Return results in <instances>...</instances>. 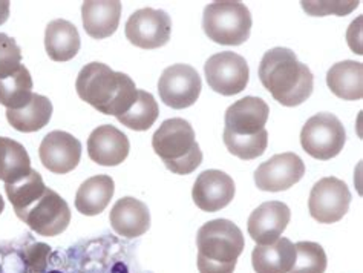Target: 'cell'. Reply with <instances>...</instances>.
Segmentation results:
<instances>
[{
  "mask_svg": "<svg viewBox=\"0 0 363 273\" xmlns=\"http://www.w3.org/2000/svg\"><path fill=\"white\" fill-rule=\"evenodd\" d=\"M270 108L259 97H244L225 111L224 145L235 157L255 160L269 146V133L265 125Z\"/></svg>",
  "mask_w": 363,
  "mask_h": 273,
  "instance_id": "obj_1",
  "label": "cell"
},
{
  "mask_svg": "<svg viewBox=\"0 0 363 273\" xmlns=\"http://www.w3.org/2000/svg\"><path fill=\"white\" fill-rule=\"evenodd\" d=\"M79 97L104 116L120 117L137 100V87L128 74L112 71L100 62L82 68L75 82Z\"/></svg>",
  "mask_w": 363,
  "mask_h": 273,
  "instance_id": "obj_2",
  "label": "cell"
},
{
  "mask_svg": "<svg viewBox=\"0 0 363 273\" xmlns=\"http://www.w3.org/2000/svg\"><path fill=\"white\" fill-rule=\"evenodd\" d=\"M259 80L273 99L286 108L307 101L314 88L310 68L301 63L291 50L282 46L264 54L259 65Z\"/></svg>",
  "mask_w": 363,
  "mask_h": 273,
  "instance_id": "obj_3",
  "label": "cell"
},
{
  "mask_svg": "<svg viewBox=\"0 0 363 273\" xmlns=\"http://www.w3.org/2000/svg\"><path fill=\"white\" fill-rule=\"evenodd\" d=\"M199 273H233L245 241L241 229L230 220H212L196 235Z\"/></svg>",
  "mask_w": 363,
  "mask_h": 273,
  "instance_id": "obj_4",
  "label": "cell"
},
{
  "mask_svg": "<svg viewBox=\"0 0 363 273\" xmlns=\"http://www.w3.org/2000/svg\"><path fill=\"white\" fill-rule=\"evenodd\" d=\"M152 147L170 172L189 175L203 163V150L199 147L192 125L184 118H169L152 137Z\"/></svg>",
  "mask_w": 363,
  "mask_h": 273,
  "instance_id": "obj_5",
  "label": "cell"
},
{
  "mask_svg": "<svg viewBox=\"0 0 363 273\" xmlns=\"http://www.w3.org/2000/svg\"><path fill=\"white\" fill-rule=\"evenodd\" d=\"M203 30L210 40L240 46L252 33V14L241 2H213L204 8Z\"/></svg>",
  "mask_w": 363,
  "mask_h": 273,
  "instance_id": "obj_6",
  "label": "cell"
},
{
  "mask_svg": "<svg viewBox=\"0 0 363 273\" xmlns=\"http://www.w3.org/2000/svg\"><path fill=\"white\" fill-rule=\"evenodd\" d=\"M345 128L340 120L330 112L313 116L301 130V145L303 150L320 162L337 157L345 146Z\"/></svg>",
  "mask_w": 363,
  "mask_h": 273,
  "instance_id": "obj_7",
  "label": "cell"
},
{
  "mask_svg": "<svg viewBox=\"0 0 363 273\" xmlns=\"http://www.w3.org/2000/svg\"><path fill=\"white\" fill-rule=\"evenodd\" d=\"M201 89L203 83L198 71L184 63H177L166 68L158 82L160 99L172 109L194 106Z\"/></svg>",
  "mask_w": 363,
  "mask_h": 273,
  "instance_id": "obj_8",
  "label": "cell"
},
{
  "mask_svg": "<svg viewBox=\"0 0 363 273\" xmlns=\"http://www.w3.org/2000/svg\"><path fill=\"white\" fill-rule=\"evenodd\" d=\"M18 218L42 237H57L68 229L71 211L68 203L59 194L46 187L40 199L18 215Z\"/></svg>",
  "mask_w": 363,
  "mask_h": 273,
  "instance_id": "obj_9",
  "label": "cell"
},
{
  "mask_svg": "<svg viewBox=\"0 0 363 273\" xmlns=\"http://www.w3.org/2000/svg\"><path fill=\"white\" fill-rule=\"evenodd\" d=\"M206 80L210 89L230 97L242 92L250 77V69L242 55L224 51L210 57L204 65Z\"/></svg>",
  "mask_w": 363,
  "mask_h": 273,
  "instance_id": "obj_10",
  "label": "cell"
},
{
  "mask_svg": "<svg viewBox=\"0 0 363 273\" xmlns=\"http://www.w3.org/2000/svg\"><path fill=\"white\" fill-rule=\"evenodd\" d=\"M351 203V192L345 182L336 177H325L313 186L308 211L320 224H333L347 215Z\"/></svg>",
  "mask_w": 363,
  "mask_h": 273,
  "instance_id": "obj_11",
  "label": "cell"
},
{
  "mask_svg": "<svg viewBox=\"0 0 363 273\" xmlns=\"http://www.w3.org/2000/svg\"><path fill=\"white\" fill-rule=\"evenodd\" d=\"M128 40L141 50H157L167 45L172 34V21L166 11L143 8L126 22Z\"/></svg>",
  "mask_w": 363,
  "mask_h": 273,
  "instance_id": "obj_12",
  "label": "cell"
},
{
  "mask_svg": "<svg viewBox=\"0 0 363 273\" xmlns=\"http://www.w3.org/2000/svg\"><path fill=\"white\" fill-rule=\"evenodd\" d=\"M305 175V165L294 152H284L267 160L255 171L257 189L265 192H282L299 183Z\"/></svg>",
  "mask_w": 363,
  "mask_h": 273,
  "instance_id": "obj_13",
  "label": "cell"
},
{
  "mask_svg": "<svg viewBox=\"0 0 363 273\" xmlns=\"http://www.w3.org/2000/svg\"><path fill=\"white\" fill-rule=\"evenodd\" d=\"M42 165L52 174H69L79 166L82 143L65 130H52L42 140L39 147Z\"/></svg>",
  "mask_w": 363,
  "mask_h": 273,
  "instance_id": "obj_14",
  "label": "cell"
},
{
  "mask_svg": "<svg viewBox=\"0 0 363 273\" xmlns=\"http://www.w3.org/2000/svg\"><path fill=\"white\" fill-rule=\"evenodd\" d=\"M235 182L218 169H210L198 175L194 184L192 196L195 204L204 212H218L224 209L235 199Z\"/></svg>",
  "mask_w": 363,
  "mask_h": 273,
  "instance_id": "obj_15",
  "label": "cell"
},
{
  "mask_svg": "<svg viewBox=\"0 0 363 273\" xmlns=\"http://www.w3.org/2000/svg\"><path fill=\"white\" fill-rule=\"evenodd\" d=\"M291 218L290 207L282 201H265L248 218V235L256 244H272L281 238Z\"/></svg>",
  "mask_w": 363,
  "mask_h": 273,
  "instance_id": "obj_16",
  "label": "cell"
},
{
  "mask_svg": "<svg viewBox=\"0 0 363 273\" xmlns=\"http://www.w3.org/2000/svg\"><path fill=\"white\" fill-rule=\"evenodd\" d=\"M129 138L112 125L94 129L88 138V155L100 166H118L129 155Z\"/></svg>",
  "mask_w": 363,
  "mask_h": 273,
  "instance_id": "obj_17",
  "label": "cell"
},
{
  "mask_svg": "<svg viewBox=\"0 0 363 273\" xmlns=\"http://www.w3.org/2000/svg\"><path fill=\"white\" fill-rule=\"evenodd\" d=\"M109 221L120 237L128 240L138 238L150 228L149 207L133 196H123L113 204Z\"/></svg>",
  "mask_w": 363,
  "mask_h": 273,
  "instance_id": "obj_18",
  "label": "cell"
},
{
  "mask_svg": "<svg viewBox=\"0 0 363 273\" xmlns=\"http://www.w3.org/2000/svg\"><path fill=\"white\" fill-rule=\"evenodd\" d=\"M121 2L118 0H88L82 5L84 31L92 39H108L117 31L121 17Z\"/></svg>",
  "mask_w": 363,
  "mask_h": 273,
  "instance_id": "obj_19",
  "label": "cell"
},
{
  "mask_svg": "<svg viewBox=\"0 0 363 273\" xmlns=\"http://www.w3.org/2000/svg\"><path fill=\"white\" fill-rule=\"evenodd\" d=\"M80 34L74 23L57 18L46 26L45 50L54 62H68L80 51Z\"/></svg>",
  "mask_w": 363,
  "mask_h": 273,
  "instance_id": "obj_20",
  "label": "cell"
},
{
  "mask_svg": "<svg viewBox=\"0 0 363 273\" xmlns=\"http://www.w3.org/2000/svg\"><path fill=\"white\" fill-rule=\"evenodd\" d=\"M294 260L296 249L289 238H279L265 246L257 244L252 253L256 273H290Z\"/></svg>",
  "mask_w": 363,
  "mask_h": 273,
  "instance_id": "obj_21",
  "label": "cell"
},
{
  "mask_svg": "<svg viewBox=\"0 0 363 273\" xmlns=\"http://www.w3.org/2000/svg\"><path fill=\"white\" fill-rule=\"evenodd\" d=\"M327 84L334 96L342 100H360L363 97V65L354 60L333 65L327 72Z\"/></svg>",
  "mask_w": 363,
  "mask_h": 273,
  "instance_id": "obj_22",
  "label": "cell"
},
{
  "mask_svg": "<svg viewBox=\"0 0 363 273\" xmlns=\"http://www.w3.org/2000/svg\"><path fill=\"white\" fill-rule=\"evenodd\" d=\"M116 184L109 175H95L83 182L75 195V207L86 216L101 213L111 203Z\"/></svg>",
  "mask_w": 363,
  "mask_h": 273,
  "instance_id": "obj_23",
  "label": "cell"
},
{
  "mask_svg": "<svg viewBox=\"0 0 363 273\" xmlns=\"http://www.w3.org/2000/svg\"><path fill=\"white\" fill-rule=\"evenodd\" d=\"M52 117V103L50 99L33 94V97L22 109H6V120L18 133H37L43 129Z\"/></svg>",
  "mask_w": 363,
  "mask_h": 273,
  "instance_id": "obj_24",
  "label": "cell"
},
{
  "mask_svg": "<svg viewBox=\"0 0 363 273\" xmlns=\"http://www.w3.org/2000/svg\"><path fill=\"white\" fill-rule=\"evenodd\" d=\"M31 158L18 141L0 137V180L11 184L21 180L31 171Z\"/></svg>",
  "mask_w": 363,
  "mask_h": 273,
  "instance_id": "obj_25",
  "label": "cell"
},
{
  "mask_svg": "<svg viewBox=\"0 0 363 273\" xmlns=\"http://www.w3.org/2000/svg\"><path fill=\"white\" fill-rule=\"evenodd\" d=\"M33 87L31 74L23 65L11 74L0 75V105L6 109H22L33 97Z\"/></svg>",
  "mask_w": 363,
  "mask_h": 273,
  "instance_id": "obj_26",
  "label": "cell"
},
{
  "mask_svg": "<svg viewBox=\"0 0 363 273\" xmlns=\"http://www.w3.org/2000/svg\"><path fill=\"white\" fill-rule=\"evenodd\" d=\"M5 191L8 200L11 201L16 215H22L28 207H30L33 203L40 199L43 192L46 191V186L43 183L42 175L35 171V169H31L30 174L25 175L21 180L11 183V184H5Z\"/></svg>",
  "mask_w": 363,
  "mask_h": 273,
  "instance_id": "obj_27",
  "label": "cell"
},
{
  "mask_svg": "<svg viewBox=\"0 0 363 273\" xmlns=\"http://www.w3.org/2000/svg\"><path fill=\"white\" fill-rule=\"evenodd\" d=\"M160 116L158 103L155 101V97L150 92L138 89L137 100L133 101V105L126 114L120 116L117 120L123 126H126L132 130H147L157 121Z\"/></svg>",
  "mask_w": 363,
  "mask_h": 273,
  "instance_id": "obj_28",
  "label": "cell"
},
{
  "mask_svg": "<svg viewBox=\"0 0 363 273\" xmlns=\"http://www.w3.org/2000/svg\"><path fill=\"white\" fill-rule=\"evenodd\" d=\"M296 260L290 273H325L328 266L327 253L318 243L301 241L294 244Z\"/></svg>",
  "mask_w": 363,
  "mask_h": 273,
  "instance_id": "obj_29",
  "label": "cell"
},
{
  "mask_svg": "<svg viewBox=\"0 0 363 273\" xmlns=\"http://www.w3.org/2000/svg\"><path fill=\"white\" fill-rule=\"evenodd\" d=\"M22 51L14 39L0 33V75H6L21 67Z\"/></svg>",
  "mask_w": 363,
  "mask_h": 273,
  "instance_id": "obj_30",
  "label": "cell"
},
{
  "mask_svg": "<svg viewBox=\"0 0 363 273\" xmlns=\"http://www.w3.org/2000/svg\"><path fill=\"white\" fill-rule=\"evenodd\" d=\"M359 4V0H351V2H305L303 0V2H301L305 13L316 17L330 14L347 16L352 9H356Z\"/></svg>",
  "mask_w": 363,
  "mask_h": 273,
  "instance_id": "obj_31",
  "label": "cell"
},
{
  "mask_svg": "<svg viewBox=\"0 0 363 273\" xmlns=\"http://www.w3.org/2000/svg\"><path fill=\"white\" fill-rule=\"evenodd\" d=\"M48 253H50V247H48L46 244H42V243L33 244L31 247H28L25 250V262L31 269L42 272L46 267Z\"/></svg>",
  "mask_w": 363,
  "mask_h": 273,
  "instance_id": "obj_32",
  "label": "cell"
},
{
  "mask_svg": "<svg viewBox=\"0 0 363 273\" xmlns=\"http://www.w3.org/2000/svg\"><path fill=\"white\" fill-rule=\"evenodd\" d=\"M9 17V2L8 0H0V25H4Z\"/></svg>",
  "mask_w": 363,
  "mask_h": 273,
  "instance_id": "obj_33",
  "label": "cell"
},
{
  "mask_svg": "<svg viewBox=\"0 0 363 273\" xmlns=\"http://www.w3.org/2000/svg\"><path fill=\"white\" fill-rule=\"evenodd\" d=\"M4 209H5V201L2 199V195H0V213L4 212Z\"/></svg>",
  "mask_w": 363,
  "mask_h": 273,
  "instance_id": "obj_34",
  "label": "cell"
}]
</instances>
